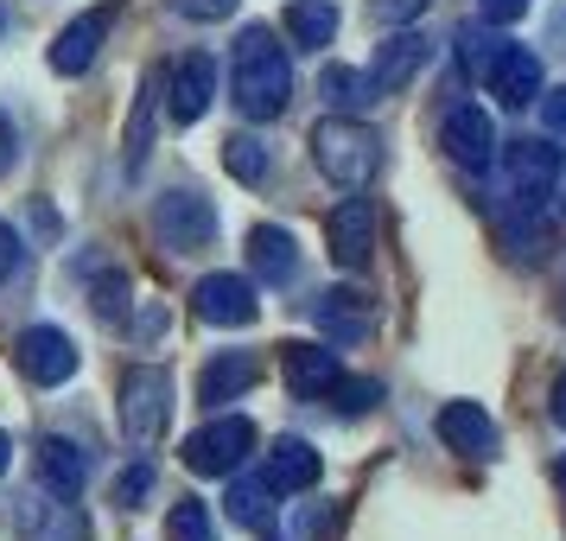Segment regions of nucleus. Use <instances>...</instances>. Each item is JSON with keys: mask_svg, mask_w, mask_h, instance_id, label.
I'll return each instance as SVG.
<instances>
[{"mask_svg": "<svg viewBox=\"0 0 566 541\" xmlns=\"http://www.w3.org/2000/svg\"><path fill=\"white\" fill-rule=\"evenodd\" d=\"M293 103V64H286V45L268 27H249L235 39V108L249 122H274L281 108Z\"/></svg>", "mask_w": 566, "mask_h": 541, "instance_id": "nucleus-1", "label": "nucleus"}, {"mask_svg": "<svg viewBox=\"0 0 566 541\" xmlns=\"http://www.w3.org/2000/svg\"><path fill=\"white\" fill-rule=\"evenodd\" d=\"M376 159H382L376 134L363 128V122H350V115H332V122L312 128V166L332 185H363L376 173Z\"/></svg>", "mask_w": 566, "mask_h": 541, "instance_id": "nucleus-2", "label": "nucleus"}, {"mask_svg": "<svg viewBox=\"0 0 566 541\" xmlns=\"http://www.w3.org/2000/svg\"><path fill=\"white\" fill-rule=\"evenodd\" d=\"M166 414H172V383H166V370H147V363H134L128 376H122V427L128 439H159L166 434Z\"/></svg>", "mask_w": 566, "mask_h": 541, "instance_id": "nucleus-3", "label": "nucleus"}, {"mask_svg": "<svg viewBox=\"0 0 566 541\" xmlns=\"http://www.w3.org/2000/svg\"><path fill=\"white\" fill-rule=\"evenodd\" d=\"M255 452V427L242 420V414H223V420H210L205 434L185 439V465L198 471V478H217V471H235V465Z\"/></svg>", "mask_w": 566, "mask_h": 541, "instance_id": "nucleus-4", "label": "nucleus"}, {"mask_svg": "<svg viewBox=\"0 0 566 541\" xmlns=\"http://www.w3.org/2000/svg\"><path fill=\"white\" fill-rule=\"evenodd\" d=\"M154 230L172 256H198L210 236H217V210H210L198 191H166L154 205Z\"/></svg>", "mask_w": 566, "mask_h": 541, "instance_id": "nucleus-5", "label": "nucleus"}, {"mask_svg": "<svg viewBox=\"0 0 566 541\" xmlns=\"http://www.w3.org/2000/svg\"><path fill=\"white\" fill-rule=\"evenodd\" d=\"M13 363H20L27 383L52 388L77 370V344H71V332H57V325H32V332L13 337Z\"/></svg>", "mask_w": 566, "mask_h": 541, "instance_id": "nucleus-6", "label": "nucleus"}, {"mask_svg": "<svg viewBox=\"0 0 566 541\" xmlns=\"http://www.w3.org/2000/svg\"><path fill=\"white\" fill-rule=\"evenodd\" d=\"M325 242H332V261L344 274L369 268V249H376V210H369V198H344L325 217Z\"/></svg>", "mask_w": 566, "mask_h": 541, "instance_id": "nucleus-7", "label": "nucleus"}, {"mask_svg": "<svg viewBox=\"0 0 566 541\" xmlns=\"http://www.w3.org/2000/svg\"><path fill=\"white\" fill-rule=\"evenodd\" d=\"M108 27H115V0H103V7H90L83 20H71V27L52 39V71L57 77H83L90 64H96V52H103Z\"/></svg>", "mask_w": 566, "mask_h": 541, "instance_id": "nucleus-8", "label": "nucleus"}, {"mask_svg": "<svg viewBox=\"0 0 566 541\" xmlns=\"http://www.w3.org/2000/svg\"><path fill=\"white\" fill-rule=\"evenodd\" d=\"M439 147L452 166H471V173H484L490 166V147H496V134H490V115L471 103H452L446 108V122H439Z\"/></svg>", "mask_w": 566, "mask_h": 541, "instance_id": "nucleus-9", "label": "nucleus"}, {"mask_svg": "<svg viewBox=\"0 0 566 541\" xmlns=\"http://www.w3.org/2000/svg\"><path fill=\"white\" fill-rule=\"evenodd\" d=\"M484 90L503 96L510 108L535 103L541 96V58L522 52V45H496V58H490V71H484Z\"/></svg>", "mask_w": 566, "mask_h": 541, "instance_id": "nucleus-10", "label": "nucleus"}, {"mask_svg": "<svg viewBox=\"0 0 566 541\" xmlns=\"http://www.w3.org/2000/svg\"><path fill=\"white\" fill-rule=\"evenodd\" d=\"M255 287L242 281V274H210L198 281V319L210 325H255Z\"/></svg>", "mask_w": 566, "mask_h": 541, "instance_id": "nucleus-11", "label": "nucleus"}, {"mask_svg": "<svg viewBox=\"0 0 566 541\" xmlns=\"http://www.w3.org/2000/svg\"><path fill=\"white\" fill-rule=\"evenodd\" d=\"M281 370H286V388H293L300 402L332 395V383L344 376L337 357H332V351H318V344H281Z\"/></svg>", "mask_w": 566, "mask_h": 541, "instance_id": "nucleus-12", "label": "nucleus"}, {"mask_svg": "<svg viewBox=\"0 0 566 541\" xmlns=\"http://www.w3.org/2000/svg\"><path fill=\"white\" fill-rule=\"evenodd\" d=\"M261 485L274 490V497H293V490L318 485V452H312L306 439H274L268 465H261Z\"/></svg>", "mask_w": 566, "mask_h": 541, "instance_id": "nucleus-13", "label": "nucleus"}, {"mask_svg": "<svg viewBox=\"0 0 566 541\" xmlns=\"http://www.w3.org/2000/svg\"><path fill=\"white\" fill-rule=\"evenodd\" d=\"M312 325L325 337H337V344H357L369 332V300H363L357 287H332V293L312 300Z\"/></svg>", "mask_w": 566, "mask_h": 541, "instance_id": "nucleus-14", "label": "nucleus"}, {"mask_svg": "<svg viewBox=\"0 0 566 541\" xmlns=\"http://www.w3.org/2000/svg\"><path fill=\"white\" fill-rule=\"evenodd\" d=\"M439 439L452 446V452H471V459H490L496 452V420H490L478 402H452V408L439 414Z\"/></svg>", "mask_w": 566, "mask_h": 541, "instance_id": "nucleus-15", "label": "nucleus"}, {"mask_svg": "<svg viewBox=\"0 0 566 541\" xmlns=\"http://www.w3.org/2000/svg\"><path fill=\"white\" fill-rule=\"evenodd\" d=\"M217 96V64L205 52H191L172 64V122H198Z\"/></svg>", "mask_w": 566, "mask_h": 541, "instance_id": "nucleus-16", "label": "nucleus"}, {"mask_svg": "<svg viewBox=\"0 0 566 541\" xmlns=\"http://www.w3.org/2000/svg\"><path fill=\"white\" fill-rule=\"evenodd\" d=\"M261 370H268V363H261L255 351H223V357L198 376V395H205V402H235L242 388L261 383Z\"/></svg>", "mask_w": 566, "mask_h": 541, "instance_id": "nucleus-17", "label": "nucleus"}, {"mask_svg": "<svg viewBox=\"0 0 566 541\" xmlns=\"http://www.w3.org/2000/svg\"><path fill=\"white\" fill-rule=\"evenodd\" d=\"M510 179H515V191H522V205H535L541 191L560 179V154H554L547 141H515L510 147Z\"/></svg>", "mask_w": 566, "mask_h": 541, "instance_id": "nucleus-18", "label": "nucleus"}, {"mask_svg": "<svg viewBox=\"0 0 566 541\" xmlns=\"http://www.w3.org/2000/svg\"><path fill=\"white\" fill-rule=\"evenodd\" d=\"M249 261H255V274L268 287H281V281L300 274V249H293V236L274 230V223H261V230L249 236Z\"/></svg>", "mask_w": 566, "mask_h": 541, "instance_id": "nucleus-19", "label": "nucleus"}, {"mask_svg": "<svg viewBox=\"0 0 566 541\" xmlns=\"http://www.w3.org/2000/svg\"><path fill=\"white\" fill-rule=\"evenodd\" d=\"M420 64H427V39H408V32H401V39H388V45H382L376 71H369V90H382V96H388V90H401Z\"/></svg>", "mask_w": 566, "mask_h": 541, "instance_id": "nucleus-20", "label": "nucleus"}, {"mask_svg": "<svg viewBox=\"0 0 566 541\" xmlns=\"http://www.w3.org/2000/svg\"><path fill=\"white\" fill-rule=\"evenodd\" d=\"M39 471H45V485L57 490V497H77L83 490V478H90V465H83V452L71 446V439H45L39 446Z\"/></svg>", "mask_w": 566, "mask_h": 541, "instance_id": "nucleus-21", "label": "nucleus"}, {"mask_svg": "<svg viewBox=\"0 0 566 541\" xmlns=\"http://www.w3.org/2000/svg\"><path fill=\"white\" fill-rule=\"evenodd\" d=\"M286 32L318 52V45H332V32H337V7L332 0H293L286 7Z\"/></svg>", "mask_w": 566, "mask_h": 541, "instance_id": "nucleus-22", "label": "nucleus"}, {"mask_svg": "<svg viewBox=\"0 0 566 541\" xmlns=\"http://www.w3.org/2000/svg\"><path fill=\"white\" fill-rule=\"evenodd\" d=\"M223 166H230V179H242V185H261L268 173H274V154L261 147L255 134H235L230 147H223Z\"/></svg>", "mask_w": 566, "mask_h": 541, "instance_id": "nucleus-23", "label": "nucleus"}, {"mask_svg": "<svg viewBox=\"0 0 566 541\" xmlns=\"http://www.w3.org/2000/svg\"><path fill=\"white\" fill-rule=\"evenodd\" d=\"M166 541H217L210 535V510L198 497H179V503L166 510Z\"/></svg>", "mask_w": 566, "mask_h": 541, "instance_id": "nucleus-24", "label": "nucleus"}, {"mask_svg": "<svg viewBox=\"0 0 566 541\" xmlns=\"http://www.w3.org/2000/svg\"><path fill=\"white\" fill-rule=\"evenodd\" d=\"M268 497H274V490L261 485V478H255V485H235L230 490V516L242 522V529H268V516H274V503H268Z\"/></svg>", "mask_w": 566, "mask_h": 541, "instance_id": "nucleus-25", "label": "nucleus"}, {"mask_svg": "<svg viewBox=\"0 0 566 541\" xmlns=\"http://www.w3.org/2000/svg\"><path fill=\"white\" fill-rule=\"evenodd\" d=\"M325 96H332L337 108H357V103H369V77L337 64V71H325Z\"/></svg>", "mask_w": 566, "mask_h": 541, "instance_id": "nucleus-26", "label": "nucleus"}, {"mask_svg": "<svg viewBox=\"0 0 566 541\" xmlns=\"http://www.w3.org/2000/svg\"><path fill=\"white\" fill-rule=\"evenodd\" d=\"M433 0H369L363 13H369V27H408V20H420Z\"/></svg>", "mask_w": 566, "mask_h": 541, "instance_id": "nucleus-27", "label": "nucleus"}, {"mask_svg": "<svg viewBox=\"0 0 566 541\" xmlns=\"http://www.w3.org/2000/svg\"><path fill=\"white\" fill-rule=\"evenodd\" d=\"M332 395H337V408H344V414H363V408H376V402H382V383H363V376H357V383H344V376H337Z\"/></svg>", "mask_w": 566, "mask_h": 541, "instance_id": "nucleus-28", "label": "nucleus"}, {"mask_svg": "<svg viewBox=\"0 0 566 541\" xmlns=\"http://www.w3.org/2000/svg\"><path fill=\"white\" fill-rule=\"evenodd\" d=\"M147 490H154V465H134V471L115 478V503H122V510H140V497H147Z\"/></svg>", "mask_w": 566, "mask_h": 541, "instance_id": "nucleus-29", "label": "nucleus"}, {"mask_svg": "<svg viewBox=\"0 0 566 541\" xmlns=\"http://www.w3.org/2000/svg\"><path fill=\"white\" fill-rule=\"evenodd\" d=\"M147 108H154V77L140 83V108H134V128H128V159L140 166V154H147Z\"/></svg>", "mask_w": 566, "mask_h": 541, "instance_id": "nucleus-30", "label": "nucleus"}, {"mask_svg": "<svg viewBox=\"0 0 566 541\" xmlns=\"http://www.w3.org/2000/svg\"><path fill=\"white\" fill-rule=\"evenodd\" d=\"M535 108H541V122H547V134H554V141H566V90L535 96Z\"/></svg>", "mask_w": 566, "mask_h": 541, "instance_id": "nucleus-31", "label": "nucleus"}, {"mask_svg": "<svg viewBox=\"0 0 566 541\" xmlns=\"http://www.w3.org/2000/svg\"><path fill=\"white\" fill-rule=\"evenodd\" d=\"M185 20H223V13H235V0H172Z\"/></svg>", "mask_w": 566, "mask_h": 541, "instance_id": "nucleus-32", "label": "nucleus"}, {"mask_svg": "<svg viewBox=\"0 0 566 541\" xmlns=\"http://www.w3.org/2000/svg\"><path fill=\"white\" fill-rule=\"evenodd\" d=\"M122 293H128V281H122V274H115V281H103V287H96V312H103V319L128 312V300H122Z\"/></svg>", "mask_w": 566, "mask_h": 541, "instance_id": "nucleus-33", "label": "nucleus"}, {"mask_svg": "<svg viewBox=\"0 0 566 541\" xmlns=\"http://www.w3.org/2000/svg\"><path fill=\"white\" fill-rule=\"evenodd\" d=\"M478 7H484V20H496V27H510V20L528 13V0H478Z\"/></svg>", "mask_w": 566, "mask_h": 541, "instance_id": "nucleus-34", "label": "nucleus"}, {"mask_svg": "<svg viewBox=\"0 0 566 541\" xmlns=\"http://www.w3.org/2000/svg\"><path fill=\"white\" fill-rule=\"evenodd\" d=\"M13 268H20V242H13V230H7V223H0V281H7Z\"/></svg>", "mask_w": 566, "mask_h": 541, "instance_id": "nucleus-35", "label": "nucleus"}, {"mask_svg": "<svg viewBox=\"0 0 566 541\" xmlns=\"http://www.w3.org/2000/svg\"><path fill=\"white\" fill-rule=\"evenodd\" d=\"M13 154H20V147H13V128H7V122H0V173H7V166H13Z\"/></svg>", "mask_w": 566, "mask_h": 541, "instance_id": "nucleus-36", "label": "nucleus"}, {"mask_svg": "<svg viewBox=\"0 0 566 541\" xmlns=\"http://www.w3.org/2000/svg\"><path fill=\"white\" fill-rule=\"evenodd\" d=\"M554 420L566 427V370H560V383H554Z\"/></svg>", "mask_w": 566, "mask_h": 541, "instance_id": "nucleus-37", "label": "nucleus"}, {"mask_svg": "<svg viewBox=\"0 0 566 541\" xmlns=\"http://www.w3.org/2000/svg\"><path fill=\"white\" fill-rule=\"evenodd\" d=\"M7 459H13V446H7V434H0V471H7Z\"/></svg>", "mask_w": 566, "mask_h": 541, "instance_id": "nucleus-38", "label": "nucleus"}, {"mask_svg": "<svg viewBox=\"0 0 566 541\" xmlns=\"http://www.w3.org/2000/svg\"><path fill=\"white\" fill-rule=\"evenodd\" d=\"M560 485H566V465H560Z\"/></svg>", "mask_w": 566, "mask_h": 541, "instance_id": "nucleus-39", "label": "nucleus"}]
</instances>
